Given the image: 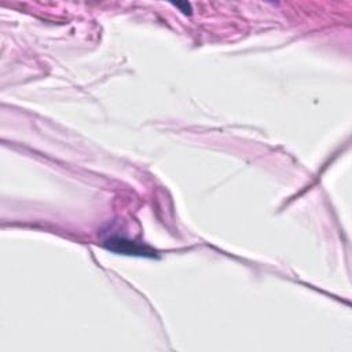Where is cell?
<instances>
[{
	"mask_svg": "<svg viewBox=\"0 0 352 352\" xmlns=\"http://www.w3.org/2000/svg\"><path fill=\"white\" fill-rule=\"evenodd\" d=\"M105 246L109 250L116 252V253L133 255V256H149V258L154 256V250H151L150 248L136 244L133 241L124 240V238H120V237H114V238L108 240L105 242Z\"/></svg>",
	"mask_w": 352,
	"mask_h": 352,
	"instance_id": "6da1fadb",
	"label": "cell"
},
{
	"mask_svg": "<svg viewBox=\"0 0 352 352\" xmlns=\"http://www.w3.org/2000/svg\"><path fill=\"white\" fill-rule=\"evenodd\" d=\"M173 6H176L178 9L181 10V11H183L185 14H191V5L190 3H173Z\"/></svg>",
	"mask_w": 352,
	"mask_h": 352,
	"instance_id": "7a4b0ae2",
	"label": "cell"
}]
</instances>
